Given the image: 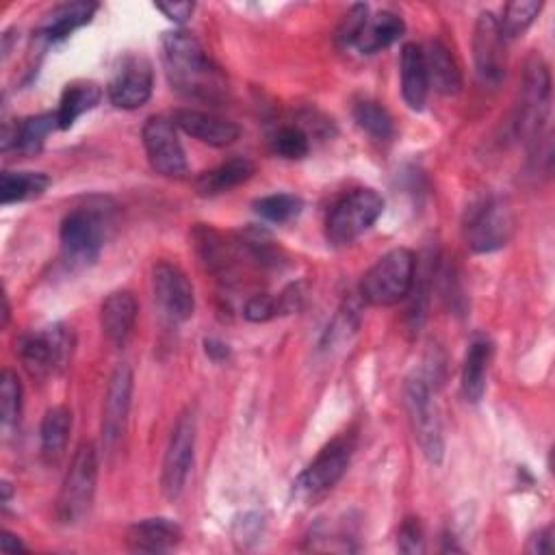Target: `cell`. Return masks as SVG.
Here are the masks:
<instances>
[{
    "instance_id": "cell-10",
    "label": "cell",
    "mask_w": 555,
    "mask_h": 555,
    "mask_svg": "<svg viewBox=\"0 0 555 555\" xmlns=\"http://www.w3.org/2000/svg\"><path fill=\"white\" fill-rule=\"evenodd\" d=\"M195 436H197V418L193 408H184L169 434V442L163 457V470H160V490L165 499L176 501L186 483L193 453H195Z\"/></svg>"
},
{
    "instance_id": "cell-14",
    "label": "cell",
    "mask_w": 555,
    "mask_h": 555,
    "mask_svg": "<svg viewBox=\"0 0 555 555\" xmlns=\"http://www.w3.org/2000/svg\"><path fill=\"white\" fill-rule=\"evenodd\" d=\"M154 89L152 63L141 54H128L115 69L106 93L115 108L134 111L143 106Z\"/></svg>"
},
{
    "instance_id": "cell-38",
    "label": "cell",
    "mask_w": 555,
    "mask_h": 555,
    "mask_svg": "<svg viewBox=\"0 0 555 555\" xmlns=\"http://www.w3.org/2000/svg\"><path fill=\"white\" fill-rule=\"evenodd\" d=\"M397 546L401 553H423L425 548V538L418 518H405L399 535H397Z\"/></svg>"
},
{
    "instance_id": "cell-35",
    "label": "cell",
    "mask_w": 555,
    "mask_h": 555,
    "mask_svg": "<svg viewBox=\"0 0 555 555\" xmlns=\"http://www.w3.org/2000/svg\"><path fill=\"white\" fill-rule=\"evenodd\" d=\"M269 143H271L273 154L288 158V160L304 158L310 152V139L299 126H280L271 134Z\"/></svg>"
},
{
    "instance_id": "cell-39",
    "label": "cell",
    "mask_w": 555,
    "mask_h": 555,
    "mask_svg": "<svg viewBox=\"0 0 555 555\" xmlns=\"http://www.w3.org/2000/svg\"><path fill=\"white\" fill-rule=\"evenodd\" d=\"M366 17H369V7L366 4H353L347 11V15H345V20H343V24L338 28V41L343 46H351Z\"/></svg>"
},
{
    "instance_id": "cell-2",
    "label": "cell",
    "mask_w": 555,
    "mask_h": 555,
    "mask_svg": "<svg viewBox=\"0 0 555 555\" xmlns=\"http://www.w3.org/2000/svg\"><path fill=\"white\" fill-rule=\"evenodd\" d=\"M113 223V206L106 197H91L85 206L72 208L59 228L63 258L72 267L93 264L104 247Z\"/></svg>"
},
{
    "instance_id": "cell-21",
    "label": "cell",
    "mask_w": 555,
    "mask_h": 555,
    "mask_svg": "<svg viewBox=\"0 0 555 555\" xmlns=\"http://www.w3.org/2000/svg\"><path fill=\"white\" fill-rule=\"evenodd\" d=\"M403 30H405V24L397 13L379 11L364 20V24L358 30L351 46L360 54H375V52L388 48L390 43H395L403 35Z\"/></svg>"
},
{
    "instance_id": "cell-7",
    "label": "cell",
    "mask_w": 555,
    "mask_h": 555,
    "mask_svg": "<svg viewBox=\"0 0 555 555\" xmlns=\"http://www.w3.org/2000/svg\"><path fill=\"white\" fill-rule=\"evenodd\" d=\"M514 212L501 197H483L466 210L462 234L466 245L477 254L496 251L514 234Z\"/></svg>"
},
{
    "instance_id": "cell-37",
    "label": "cell",
    "mask_w": 555,
    "mask_h": 555,
    "mask_svg": "<svg viewBox=\"0 0 555 555\" xmlns=\"http://www.w3.org/2000/svg\"><path fill=\"white\" fill-rule=\"evenodd\" d=\"M280 314V308H278V297L273 295H267V293H258V295H251L245 306H243V317L251 323H264V321H271L273 317Z\"/></svg>"
},
{
    "instance_id": "cell-29",
    "label": "cell",
    "mask_w": 555,
    "mask_h": 555,
    "mask_svg": "<svg viewBox=\"0 0 555 555\" xmlns=\"http://www.w3.org/2000/svg\"><path fill=\"white\" fill-rule=\"evenodd\" d=\"M191 236H193V245H195L202 262L206 264V269L210 273H215L219 280L228 282L234 271H232V260H230L228 247H225L223 238L219 236V232L208 225H197Z\"/></svg>"
},
{
    "instance_id": "cell-13",
    "label": "cell",
    "mask_w": 555,
    "mask_h": 555,
    "mask_svg": "<svg viewBox=\"0 0 555 555\" xmlns=\"http://www.w3.org/2000/svg\"><path fill=\"white\" fill-rule=\"evenodd\" d=\"M473 59L479 80L488 87H496L505 78L507 54L505 37L499 28V20L490 11H481L473 30Z\"/></svg>"
},
{
    "instance_id": "cell-24",
    "label": "cell",
    "mask_w": 555,
    "mask_h": 555,
    "mask_svg": "<svg viewBox=\"0 0 555 555\" xmlns=\"http://www.w3.org/2000/svg\"><path fill=\"white\" fill-rule=\"evenodd\" d=\"M425 54V67H427V80L429 87H434L442 95H455L462 89V72L451 54V50L442 41H431Z\"/></svg>"
},
{
    "instance_id": "cell-18",
    "label": "cell",
    "mask_w": 555,
    "mask_h": 555,
    "mask_svg": "<svg viewBox=\"0 0 555 555\" xmlns=\"http://www.w3.org/2000/svg\"><path fill=\"white\" fill-rule=\"evenodd\" d=\"M182 540V529L169 518H143L128 527L126 544L134 553H167Z\"/></svg>"
},
{
    "instance_id": "cell-30",
    "label": "cell",
    "mask_w": 555,
    "mask_h": 555,
    "mask_svg": "<svg viewBox=\"0 0 555 555\" xmlns=\"http://www.w3.org/2000/svg\"><path fill=\"white\" fill-rule=\"evenodd\" d=\"M50 186V178L43 171H2L0 199L2 204H15L41 197Z\"/></svg>"
},
{
    "instance_id": "cell-25",
    "label": "cell",
    "mask_w": 555,
    "mask_h": 555,
    "mask_svg": "<svg viewBox=\"0 0 555 555\" xmlns=\"http://www.w3.org/2000/svg\"><path fill=\"white\" fill-rule=\"evenodd\" d=\"M492 360V345L486 338H477L470 343L464 364H462V397L468 403H479L483 392H486V379H488V369Z\"/></svg>"
},
{
    "instance_id": "cell-1",
    "label": "cell",
    "mask_w": 555,
    "mask_h": 555,
    "mask_svg": "<svg viewBox=\"0 0 555 555\" xmlns=\"http://www.w3.org/2000/svg\"><path fill=\"white\" fill-rule=\"evenodd\" d=\"M163 65L171 89L186 100L219 104L228 93V80L219 65L189 30H167L160 39Z\"/></svg>"
},
{
    "instance_id": "cell-40",
    "label": "cell",
    "mask_w": 555,
    "mask_h": 555,
    "mask_svg": "<svg viewBox=\"0 0 555 555\" xmlns=\"http://www.w3.org/2000/svg\"><path fill=\"white\" fill-rule=\"evenodd\" d=\"M304 299H306L304 284H301V282H293L291 286H286V288L278 295V308H280V314L297 312V310L304 306Z\"/></svg>"
},
{
    "instance_id": "cell-42",
    "label": "cell",
    "mask_w": 555,
    "mask_h": 555,
    "mask_svg": "<svg viewBox=\"0 0 555 555\" xmlns=\"http://www.w3.org/2000/svg\"><path fill=\"white\" fill-rule=\"evenodd\" d=\"M529 553H548L553 551V529L551 527H544L540 529L538 533H533L529 538V546H527Z\"/></svg>"
},
{
    "instance_id": "cell-22",
    "label": "cell",
    "mask_w": 555,
    "mask_h": 555,
    "mask_svg": "<svg viewBox=\"0 0 555 555\" xmlns=\"http://www.w3.org/2000/svg\"><path fill=\"white\" fill-rule=\"evenodd\" d=\"M95 11H98L95 2H87V0L63 2L43 17V22L39 24V35L48 41H61L69 37L74 30L89 24Z\"/></svg>"
},
{
    "instance_id": "cell-27",
    "label": "cell",
    "mask_w": 555,
    "mask_h": 555,
    "mask_svg": "<svg viewBox=\"0 0 555 555\" xmlns=\"http://www.w3.org/2000/svg\"><path fill=\"white\" fill-rule=\"evenodd\" d=\"M72 429V412L65 405H54L46 410L39 427V442H41V457L46 464H59L65 455L67 438Z\"/></svg>"
},
{
    "instance_id": "cell-26",
    "label": "cell",
    "mask_w": 555,
    "mask_h": 555,
    "mask_svg": "<svg viewBox=\"0 0 555 555\" xmlns=\"http://www.w3.org/2000/svg\"><path fill=\"white\" fill-rule=\"evenodd\" d=\"M102 100V87L91 82V80H74L69 82L59 100V108L56 113V121L61 130H67L74 126V121L93 111Z\"/></svg>"
},
{
    "instance_id": "cell-3",
    "label": "cell",
    "mask_w": 555,
    "mask_h": 555,
    "mask_svg": "<svg viewBox=\"0 0 555 555\" xmlns=\"http://www.w3.org/2000/svg\"><path fill=\"white\" fill-rule=\"evenodd\" d=\"M548 108H551V74L544 59L538 52H533L525 61L522 82L518 89V102L514 113V130L522 143L533 145L544 134Z\"/></svg>"
},
{
    "instance_id": "cell-17",
    "label": "cell",
    "mask_w": 555,
    "mask_h": 555,
    "mask_svg": "<svg viewBox=\"0 0 555 555\" xmlns=\"http://www.w3.org/2000/svg\"><path fill=\"white\" fill-rule=\"evenodd\" d=\"M171 121L184 134H189L206 145H212V147L232 145L241 134V128L232 119H223V117H217L212 113L197 111V108H178L173 113Z\"/></svg>"
},
{
    "instance_id": "cell-43",
    "label": "cell",
    "mask_w": 555,
    "mask_h": 555,
    "mask_svg": "<svg viewBox=\"0 0 555 555\" xmlns=\"http://www.w3.org/2000/svg\"><path fill=\"white\" fill-rule=\"evenodd\" d=\"M204 349H206V356H208L210 360H215V362L225 360L228 353H230L228 345H225L223 340H217V338H206V340H204Z\"/></svg>"
},
{
    "instance_id": "cell-12",
    "label": "cell",
    "mask_w": 555,
    "mask_h": 555,
    "mask_svg": "<svg viewBox=\"0 0 555 555\" xmlns=\"http://www.w3.org/2000/svg\"><path fill=\"white\" fill-rule=\"evenodd\" d=\"M17 351L30 375L46 377L65 364L72 351V338L65 325L54 323L43 330L24 334L20 338Z\"/></svg>"
},
{
    "instance_id": "cell-8",
    "label": "cell",
    "mask_w": 555,
    "mask_h": 555,
    "mask_svg": "<svg viewBox=\"0 0 555 555\" xmlns=\"http://www.w3.org/2000/svg\"><path fill=\"white\" fill-rule=\"evenodd\" d=\"M384 199L373 189H356L340 197L325 219V236L332 245L343 247L364 234L382 215Z\"/></svg>"
},
{
    "instance_id": "cell-20",
    "label": "cell",
    "mask_w": 555,
    "mask_h": 555,
    "mask_svg": "<svg viewBox=\"0 0 555 555\" xmlns=\"http://www.w3.org/2000/svg\"><path fill=\"white\" fill-rule=\"evenodd\" d=\"M401 95L412 111H423L429 93L425 54L418 43H405L401 48Z\"/></svg>"
},
{
    "instance_id": "cell-16",
    "label": "cell",
    "mask_w": 555,
    "mask_h": 555,
    "mask_svg": "<svg viewBox=\"0 0 555 555\" xmlns=\"http://www.w3.org/2000/svg\"><path fill=\"white\" fill-rule=\"evenodd\" d=\"M130 397H132V369L126 362H121L115 366L111 375L106 397H104V408H102V440L108 451L115 449L124 438Z\"/></svg>"
},
{
    "instance_id": "cell-19",
    "label": "cell",
    "mask_w": 555,
    "mask_h": 555,
    "mask_svg": "<svg viewBox=\"0 0 555 555\" xmlns=\"http://www.w3.org/2000/svg\"><path fill=\"white\" fill-rule=\"evenodd\" d=\"M137 321V299L130 291L111 293L100 308V325L108 343L121 347L132 334Z\"/></svg>"
},
{
    "instance_id": "cell-36",
    "label": "cell",
    "mask_w": 555,
    "mask_h": 555,
    "mask_svg": "<svg viewBox=\"0 0 555 555\" xmlns=\"http://www.w3.org/2000/svg\"><path fill=\"white\" fill-rule=\"evenodd\" d=\"M22 412V384L11 369L2 371L0 377V421L2 427L9 429L17 423Z\"/></svg>"
},
{
    "instance_id": "cell-44",
    "label": "cell",
    "mask_w": 555,
    "mask_h": 555,
    "mask_svg": "<svg viewBox=\"0 0 555 555\" xmlns=\"http://www.w3.org/2000/svg\"><path fill=\"white\" fill-rule=\"evenodd\" d=\"M0 551L7 553V555H17V553H24L26 546L22 544V540L17 535H13L11 531H2V538H0Z\"/></svg>"
},
{
    "instance_id": "cell-33",
    "label": "cell",
    "mask_w": 555,
    "mask_h": 555,
    "mask_svg": "<svg viewBox=\"0 0 555 555\" xmlns=\"http://www.w3.org/2000/svg\"><path fill=\"white\" fill-rule=\"evenodd\" d=\"M540 9H542V2H538V0H514V2H507L505 9H503V17H496L499 20V28H501L505 41L522 35L533 24V20L540 13Z\"/></svg>"
},
{
    "instance_id": "cell-31",
    "label": "cell",
    "mask_w": 555,
    "mask_h": 555,
    "mask_svg": "<svg viewBox=\"0 0 555 555\" xmlns=\"http://www.w3.org/2000/svg\"><path fill=\"white\" fill-rule=\"evenodd\" d=\"M238 245L241 249L247 251V256L258 264V267H278L284 260L282 249L278 243L271 238V234L258 225L245 228L238 234Z\"/></svg>"
},
{
    "instance_id": "cell-5",
    "label": "cell",
    "mask_w": 555,
    "mask_h": 555,
    "mask_svg": "<svg viewBox=\"0 0 555 555\" xmlns=\"http://www.w3.org/2000/svg\"><path fill=\"white\" fill-rule=\"evenodd\" d=\"M98 483V453L91 442H82L65 473L56 496V516L63 525H78L93 505Z\"/></svg>"
},
{
    "instance_id": "cell-6",
    "label": "cell",
    "mask_w": 555,
    "mask_h": 555,
    "mask_svg": "<svg viewBox=\"0 0 555 555\" xmlns=\"http://www.w3.org/2000/svg\"><path fill=\"white\" fill-rule=\"evenodd\" d=\"M353 453V436L343 434L330 440L293 483V494L306 505L321 501L343 479Z\"/></svg>"
},
{
    "instance_id": "cell-4",
    "label": "cell",
    "mask_w": 555,
    "mask_h": 555,
    "mask_svg": "<svg viewBox=\"0 0 555 555\" xmlns=\"http://www.w3.org/2000/svg\"><path fill=\"white\" fill-rule=\"evenodd\" d=\"M416 278V258L405 247L386 251L362 275L360 299L371 306H392L405 299Z\"/></svg>"
},
{
    "instance_id": "cell-23",
    "label": "cell",
    "mask_w": 555,
    "mask_h": 555,
    "mask_svg": "<svg viewBox=\"0 0 555 555\" xmlns=\"http://www.w3.org/2000/svg\"><path fill=\"white\" fill-rule=\"evenodd\" d=\"M256 171V165L245 156H234L195 178V191L202 197H212L225 193L243 182H247Z\"/></svg>"
},
{
    "instance_id": "cell-41",
    "label": "cell",
    "mask_w": 555,
    "mask_h": 555,
    "mask_svg": "<svg viewBox=\"0 0 555 555\" xmlns=\"http://www.w3.org/2000/svg\"><path fill=\"white\" fill-rule=\"evenodd\" d=\"M154 9L160 11L167 20H171L176 24H182L191 17L195 4L193 2H156Z\"/></svg>"
},
{
    "instance_id": "cell-15",
    "label": "cell",
    "mask_w": 555,
    "mask_h": 555,
    "mask_svg": "<svg viewBox=\"0 0 555 555\" xmlns=\"http://www.w3.org/2000/svg\"><path fill=\"white\" fill-rule=\"evenodd\" d=\"M152 291L160 310L176 323L193 317L195 293L184 271L167 260L152 267Z\"/></svg>"
},
{
    "instance_id": "cell-34",
    "label": "cell",
    "mask_w": 555,
    "mask_h": 555,
    "mask_svg": "<svg viewBox=\"0 0 555 555\" xmlns=\"http://www.w3.org/2000/svg\"><path fill=\"white\" fill-rule=\"evenodd\" d=\"M301 208H304L301 197H297L293 193H273V195H264L254 202V210L264 221H271V223L293 221L295 217H299Z\"/></svg>"
},
{
    "instance_id": "cell-28",
    "label": "cell",
    "mask_w": 555,
    "mask_h": 555,
    "mask_svg": "<svg viewBox=\"0 0 555 555\" xmlns=\"http://www.w3.org/2000/svg\"><path fill=\"white\" fill-rule=\"evenodd\" d=\"M59 128V121H56V113H41V115H33V117H26L24 121L15 124L13 132H9L4 128V141H2V147L7 150L9 143H13L22 154H37L43 143H46V137Z\"/></svg>"
},
{
    "instance_id": "cell-9",
    "label": "cell",
    "mask_w": 555,
    "mask_h": 555,
    "mask_svg": "<svg viewBox=\"0 0 555 555\" xmlns=\"http://www.w3.org/2000/svg\"><path fill=\"white\" fill-rule=\"evenodd\" d=\"M403 403L410 418V427L414 431V440L421 447L423 455L431 464H440L444 455V438L442 425L436 410V401L431 397V388L418 375L410 377L403 386Z\"/></svg>"
},
{
    "instance_id": "cell-32",
    "label": "cell",
    "mask_w": 555,
    "mask_h": 555,
    "mask_svg": "<svg viewBox=\"0 0 555 555\" xmlns=\"http://www.w3.org/2000/svg\"><path fill=\"white\" fill-rule=\"evenodd\" d=\"M356 124L377 141H388L395 134V124L386 106L375 100H360L353 106Z\"/></svg>"
},
{
    "instance_id": "cell-11",
    "label": "cell",
    "mask_w": 555,
    "mask_h": 555,
    "mask_svg": "<svg viewBox=\"0 0 555 555\" xmlns=\"http://www.w3.org/2000/svg\"><path fill=\"white\" fill-rule=\"evenodd\" d=\"M143 147L150 160V167L165 178H184L189 173V163L184 147L176 134L171 119L154 115L143 124L141 130Z\"/></svg>"
}]
</instances>
